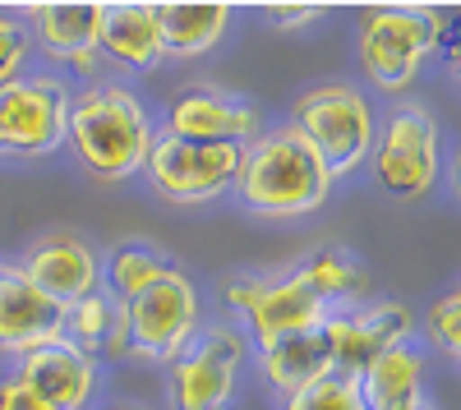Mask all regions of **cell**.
<instances>
[{
	"instance_id": "obj_1",
	"label": "cell",
	"mask_w": 461,
	"mask_h": 410,
	"mask_svg": "<svg viewBox=\"0 0 461 410\" xmlns=\"http://www.w3.org/2000/svg\"><path fill=\"white\" fill-rule=\"evenodd\" d=\"M65 143L74 147V162L93 180L115 184V180H130L143 171L152 143H158V125H152L148 106L130 88L97 84L69 102Z\"/></svg>"
},
{
	"instance_id": "obj_2",
	"label": "cell",
	"mask_w": 461,
	"mask_h": 410,
	"mask_svg": "<svg viewBox=\"0 0 461 410\" xmlns=\"http://www.w3.org/2000/svg\"><path fill=\"white\" fill-rule=\"evenodd\" d=\"M332 175L291 125L267 129L240 147L236 194L258 217H304L328 203Z\"/></svg>"
},
{
	"instance_id": "obj_3",
	"label": "cell",
	"mask_w": 461,
	"mask_h": 410,
	"mask_svg": "<svg viewBox=\"0 0 461 410\" xmlns=\"http://www.w3.org/2000/svg\"><path fill=\"white\" fill-rule=\"evenodd\" d=\"M291 129L314 147V157L323 162V171L332 180H341V175H351V171H360L369 162L378 120H374V106H369V97L360 88L323 84V88H310L304 97H295Z\"/></svg>"
},
{
	"instance_id": "obj_4",
	"label": "cell",
	"mask_w": 461,
	"mask_h": 410,
	"mask_svg": "<svg viewBox=\"0 0 461 410\" xmlns=\"http://www.w3.org/2000/svg\"><path fill=\"white\" fill-rule=\"evenodd\" d=\"M443 37V10H369L360 19V69L378 93H406Z\"/></svg>"
},
{
	"instance_id": "obj_5",
	"label": "cell",
	"mask_w": 461,
	"mask_h": 410,
	"mask_svg": "<svg viewBox=\"0 0 461 410\" xmlns=\"http://www.w3.org/2000/svg\"><path fill=\"white\" fill-rule=\"evenodd\" d=\"M69 84L60 74H19L0 84V153L51 157L69 134Z\"/></svg>"
},
{
	"instance_id": "obj_6",
	"label": "cell",
	"mask_w": 461,
	"mask_h": 410,
	"mask_svg": "<svg viewBox=\"0 0 461 410\" xmlns=\"http://www.w3.org/2000/svg\"><path fill=\"white\" fill-rule=\"evenodd\" d=\"M374 175L397 203L425 199L438 184V120L429 106L406 102L397 106L374 134Z\"/></svg>"
},
{
	"instance_id": "obj_7",
	"label": "cell",
	"mask_w": 461,
	"mask_h": 410,
	"mask_svg": "<svg viewBox=\"0 0 461 410\" xmlns=\"http://www.w3.org/2000/svg\"><path fill=\"white\" fill-rule=\"evenodd\" d=\"M240 171V147L236 143H185L171 134H158L152 153L143 162V175L152 194L167 203H208L221 199Z\"/></svg>"
},
{
	"instance_id": "obj_8",
	"label": "cell",
	"mask_w": 461,
	"mask_h": 410,
	"mask_svg": "<svg viewBox=\"0 0 461 410\" xmlns=\"http://www.w3.org/2000/svg\"><path fill=\"white\" fill-rule=\"evenodd\" d=\"M125 318H130V351L171 364L199 332V290L171 263L143 295L125 300Z\"/></svg>"
},
{
	"instance_id": "obj_9",
	"label": "cell",
	"mask_w": 461,
	"mask_h": 410,
	"mask_svg": "<svg viewBox=\"0 0 461 410\" xmlns=\"http://www.w3.org/2000/svg\"><path fill=\"white\" fill-rule=\"evenodd\" d=\"M245 364V337L226 323L199 327L171 360V406L176 410H230L236 379Z\"/></svg>"
},
{
	"instance_id": "obj_10",
	"label": "cell",
	"mask_w": 461,
	"mask_h": 410,
	"mask_svg": "<svg viewBox=\"0 0 461 410\" xmlns=\"http://www.w3.org/2000/svg\"><path fill=\"white\" fill-rule=\"evenodd\" d=\"M230 309H240L249 323V337L258 342V351L277 346L295 332H310L328 318V309L319 305V295L304 286L300 268L282 272V277H236L226 286Z\"/></svg>"
},
{
	"instance_id": "obj_11",
	"label": "cell",
	"mask_w": 461,
	"mask_h": 410,
	"mask_svg": "<svg viewBox=\"0 0 461 410\" xmlns=\"http://www.w3.org/2000/svg\"><path fill=\"white\" fill-rule=\"evenodd\" d=\"M319 327L332 346V369L360 374V369L374 364L383 351L411 342L415 318H411L406 305L383 300V305H356V309H328V318Z\"/></svg>"
},
{
	"instance_id": "obj_12",
	"label": "cell",
	"mask_w": 461,
	"mask_h": 410,
	"mask_svg": "<svg viewBox=\"0 0 461 410\" xmlns=\"http://www.w3.org/2000/svg\"><path fill=\"white\" fill-rule=\"evenodd\" d=\"M65 342V305L37 290L19 263H0V355H32Z\"/></svg>"
},
{
	"instance_id": "obj_13",
	"label": "cell",
	"mask_w": 461,
	"mask_h": 410,
	"mask_svg": "<svg viewBox=\"0 0 461 410\" xmlns=\"http://www.w3.org/2000/svg\"><path fill=\"white\" fill-rule=\"evenodd\" d=\"M171 138L185 143H236L245 147L258 138V106L245 97H230L221 88H189L171 97L167 106V129Z\"/></svg>"
},
{
	"instance_id": "obj_14",
	"label": "cell",
	"mask_w": 461,
	"mask_h": 410,
	"mask_svg": "<svg viewBox=\"0 0 461 410\" xmlns=\"http://www.w3.org/2000/svg\"><path fill=\"white\" fill-rule=\"evenodd\" d=\"M19 272L37 286V290H47L56 305H74V300H84V295L102 290V258L93 254L88 240L79 236H42V240H32L19 258Z\"/></svg>"
},
{
	"instance_id": "obj_15",
	"label": "cell",
	"mask_w": 461,
	"mask_h": 410,
	"mask_svg": "<svg viewBox=\"0 0 461 410\" xmlns=\"http://www.w3.org/2000/svg\"><path fill=\"white\" fill-rule=\"evenodd\" d=\"M19 379L42 397L51 410H88L97 392V360L74 351L69 342L42 346L19 360Z\"/></svg>"
},
{
	"instance_id": "obj_16",
	"label": "cell",
	"mask_w": 461,
	"mask_h": 410,
	"mask_svg": "<svg viewBox=\"0 0 461 410\" xmlns=\"http://www.w3.org/2000/svg\"><path fill=\"white\" fill-rule=\"evenodd\" d=\"M97 56L130 74H152L162 56L158 5H97Z\"/></svg>"
},
{
	"instance_id": "obj_17",
	"label": "cell",
	"mask_w": 461,
	"mask_h": 410,
	"mask_svg": "<svg viewBox=\"0 0 461 410\" xmlns=\"http://www.w3.org/2000/svg\"><path fill=\"white\" fill-rule=\"evenodd\" d=\"M429 364L411 342L383 351L356 374L365 410H429Z\"/></svg>"
},
{
	"instance_id": "obj_18",
	"label": "cell",
	"mask_w": 461,
	"mask_h": 410,
	"mask_svg": "<svg viewBox=\"0 0 461 410\" xmlns=\"http://www.w3.org/2000/svg\"><path fill=\"white\" fill-rule=\"evenodd\" d=\"M37 42L42 51L74 69V74H97V5H37Z\"/></svg>"
},
{
	"instance_id": "obj_19",
	"label": "cell",
	"mask_w": 461,
	"mask_h": 410,
	"mask_svg": "<svg viewBox=\"0 0 461 410\" xmlns=\"http://www.w3.org/2000/svg\"><path fill=\"white\" fill-rule=\"evenodd\" d=\"M65 342L84 355H130V318L111 290H93L65 309Z\"/></svg>"
},
{
	"instance_id": "obj_20",
	"label": "cell",
	"mask_w": 461,
	"mask_h": 410,
	"mask_svg": "<svg viewBox=\"0 0 461 410\" xmlns=\"http://www.w3.org/2000/svg\"><path fill=\"white\" fill-rule=\"evenodd\" d=\"M258 360H263L267 383H273L282 397H291V392H300V388H310L314 379L332 374V346H328V337H323V327L295 332V337L258 351Z\"/></svg>"
},
{
	"instance_id": "obj_21",
	"label": "cell",
	"mask_w": 461,
	"mask_h": 410,
	"mask_svg": "<svg viewBox=\"0 0 461 410\" xmlns=\"http://www.w3.org/2000/svg\"><path fill=\"white\" fill-rule=\"evenodd\" d=\"M230 28L226 5H158V32H162V56L171 60H194L212 51Z\"/></svg>"
},
{
	"instance_id": "obj_22",
	"label": "cell",
	"mask_w": 461,
	"mask_h": 410,
	"mask_svg": "<svg viewBox=\"0 0 461 410\" xmlns=\"http://www.w3.org/2000/svg\"><path fill=\"white\" fill-rule=\"evenodd\" d=\"M300 277H304V286L319 295L323 309H328V305H356L360 295L369 290V272L356 263L351 254H341V249H319V254H310V258L300 263Z\"/></svg>"
},
{
	"instance_id": "obj_23",
	"label": "cell",
	"mask_w": 461,
	"mask_h": 410,
	"mask_svg": "<svg viewBox=\"0 0 461 410\" xmlns=\"http://www.w3.org/2000/svg\"><path fill=\"white\" fill-rule=\"evenodd\" d=\"M167 268H171V263H167L158 249H148V245H121V249L111 254V263L102 268V277L111 281L115 300L125 305V300H134V295H143Z\"/></svg>"
},
{
	"instance_id": "obj_24",
	"label": "cell",
	"mask_w": 461,
	"mask_h": 410,
	"mask_svg": "<svg viewBox=\"0 0 461 410\" xmlns=\"http://www.w3.org/2000/svg\"><path fill=\"white\" fill-rule=\"evenodd\" d=\"M282 410H365V401H360L356 374H341V369H332V374L314 379L310 388L291 392Z\"/></svg>"
},
{
	"instance_id": "obj_25",
	"label": "cell",
	"mask_w": 461,
	"mask_h": 410,
	"mask_svg": "<svg viewBox=\"0 0 461 410\" xmlns=\"http://www.w3.org/2000/svg\"><path fill=\"white\" fill-rule=\"evenodd\" d=\"M429 342L447 355V360H461V290L452 286L443 300H434L429 309Z\"/></svg>"
},
{
	"instance_id": "obj_26",
	"label": "cell",
	"mask_w": 461,
	"mask_h": 410,
	"mask_svg": "<svg viewBox=\"0 0 461 410\" xmlns=\"http://www.w3.org/2000/svg\"><path fill=\"white\" fill-rule=\"evenodd\" d=\"M28 51H32V32H28L19 19L0 14V84L19 79V69H23Z\"/></svg>"
},
{
	"instance_id": "obj_27",
	"label": "cell",
	"mask_w": 461,
	"mask_h": 410,
	"mask_svg": "<svg viewBox=\"0 0 461 410\" xmlns=\"http://www.w3.org/2000/svg\"><path fill=\"white\" fill-rule=\"evenodd\" d=\"M0 410H51L42 397H37L19 374L14 379H5V383H0Z\"/></svg>"
},
{
	"instance_id": "obj_28",
	"label": "cell",
	"mask_w": 461,
	"mask_h": 410,
	"mask_svg": "<svg viewBox=\"0 0 461 410\" xmlns=\"http://www.w3.org/2000/svg\"><path fill=\"white\" fill-rule=\"evenodd\" d=\"M263 14H267V23H273V28H300V23H314L328 10L323 5H267Z\"/></svg>"
},
{
	"instance_id": "obj_29",
	"label": "cell",
	"mask_w": 461,
	"mask_h": 410,
	"mask_svg": "<svg viewBox=\"0 0 461 410\" xmlns=\"http://www.w3.org/2000/svg\"><path fill=\"white\" fill-rule=\"evenodd\" d=\"M111 410H130V406H111Z\"/></svg>"
}]
</instances>
